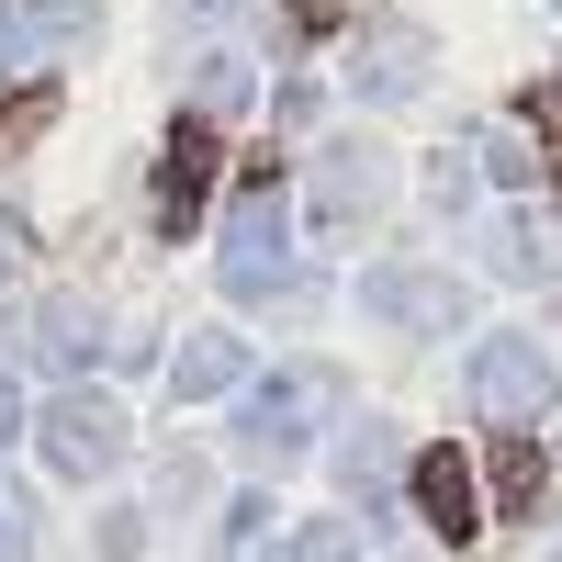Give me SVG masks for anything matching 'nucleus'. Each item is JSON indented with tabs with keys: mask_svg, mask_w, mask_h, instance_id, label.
<instances>
[{
	"mask_svg": "<svg viewBox=\"0 0 562 562\" xmlns=\"http://www.w3.org/2000/svg\"><path fill=\"white\" fill-rule=\"evenodd\" d=\"M551 360L529 349V338H484L473 349V405H484V428H506V439H529L540 416H551Z\"/></svg>",
	"mask_w": 562,
	"mask_h": 562,
	"instance_id": "obj_1",
	"label": "nucleus"
},
{
	"mask_svg": "<svg viewBox=\"0 0 562 562\" xmlns=\"http://www.w3.org/2000/svg\"><path fill=\"white\" fill-rule=\"evenodd\" d=\"M45 461H57L68 484L113 473V461H124V416H113V394H57V405H45Z\"/></svg>",
	"mask_w": 562,
	"mask_h": 562,
	"instance_id": "obj_2",
	"label": "nucleus"
},
{
	"mask_svg": "<svg viewBox=\"0 0 562 562\" xmlns=\"http://www.w3.org/2000/svg\"><path fill=\"white\" fill-rule=\"evenodd\" d=\"M214 169H225V147H214V113H180L169 158H158V225H169V237H192V225H203V203H214Z\"/></svg>",
	"mask_w": 562,
	"mask_h": 562,
	"instance_id": "obj_3",
	"label": "nucleus"
},
{
	"mask_svg": "<svg viewBox=\"0 0 562 562\" xmlns=\"http://www.w3.org/2000/svg\"><path fill=\"white\" fill-rule=\"evenodd\" d=\"M281 281V180H248L237 214H225V293H270Z\"/></svg>",
	"mask_w": 562,
	"mask_h": 562,
	"instance_id": "obj_4",
	"label": "nucleus"
},
{
	"mask_svg": "<svg viewBox=\"0 0 562 562\" xmlns=\"http://www.w3.org/2000/svg\"><path fill=\"white\" fill-rule=\"evenodd\" d=\"M90 45V0H12L0 12V79H23L34 57H79Z\"/></svg>",
	"mask_w": 562,
	"mask_h": 562,
	"instance_id": "obj_5",
	"label": "nucleus"
},
{
	"mask_svg": "<svg viewBox=\"0 0 562 562\" xmlns=\"http://www.w3.org/2000/svg\"><path fill=\"white\" fill-rule=\"evenodd\" d=\"M405 484H416V518H428L439 540H473V529H484V484H473V461H461V450H416Z\"/></svg>",
	"mask_w": 562,
	"mask_h": 562,
	"instance_id": "obj_6",
	"label": "nucleus"
},
{
	"mask_svg": "<svg viewBox=\"0 0 562 562\" xmlns=\"http://www.w3.org/2000/svg\"><path fill=\"white\" fill-rule=\"evenodd\" d=\"M304 416H315V383H304V371H281V383H248L237 439H248L259 461H293V450H304Z\"/></svg>",
	"mask_w": 562,
	"mask_h": 562,
	"instance_id": "obj_7",
	"label": "nucleus"
},
{
	"mask_svg": "<svg viewBox=\"0 0 562 562\" xmlns=\"http://www.w3.org/2000/svg\"><path fill=\"white\" fill-rule=\"evenodd\" d=\"M360 315H383V326H450L461 315V281H439V270H371L360 281Z\"/></svg>",
	"mask_w": 562,
	"mask_h": 562,
	"instance_id": "obj_8",
	"label": "nucleus"
},
{
	"mask_svg": "<svg viewBox=\"0 0 562 562\" xmlns=\"http://www.w3.org/2000/svg\"><path fill=\"white\" fill-rule=\"evenodd\" d=\"M371 203H383V158H371V147H349V135H338V147L315 158V225H360Z\"/></svg>",
	"mask_w": 562,
	"mask_h": 562,
	"instance_id": "obj_9",
	"label": "nucleus"
},
{
	"mask_svg": "<svg viewBox=\"0 0 562 562\" xmlns=\"http://www.w3.org/2000/svg\"><path fill=\"white\" fill-rule=\"evenodd\" d=\"M416 79H428V34H416V23H371L360 34V90H371V102H405Z\"/></svg>",
	"mask_w": 562,
	"mask_h": 562,
	"instance_id": "obj_10",
	"label": "nucleus"
},
{
	"mask_svg": "<svg viewBox=\"0 0 562 562\" xmlns=\"http://www.w3.org/2000/svg\"><path fill=\"white\" fill-rule=\"evenodd\" d=\"M237 383H248V349L237 338H192V349L169 360V394L180 405H214V394H237Z\"/></svg>",
	"mask_w": 562,
	"mask_h": 562,
	"instance_id": "obj_11",
	"label": "nucleus"
},
{
	"mask_svg": "<svg viewBox=\"0 0 562 562\" xmlns=\"http://www.w3.org/2000/svg\"><path fill=\"white\" fill-rule=\"evenodd\" d=\"M495 506H506V518L540 506V439H495Z\"/></svg>",
	"mask_w": 562,
	"mask_h": 562,
	"instance_id": "obj_12",
	"label": "nucleus"
},
{
	"mask_svg": "<svg viewBox=\"0 0 562 562\" xmlns=\"http://www.w3.org/2000/svg\"><path fill=\"white\" fill-rule=\"evenodd\" d=\"M45 124H57V90H23V102H0V158H23Z\"/></svg>",
	"mask_w": 562,
	"mask_h": 562,
	"instance_id": "obj_13",
	"label": "nucleus"
},
{
	"mask_svg": "<svg viewBox=\"0 0 562 562\" xmlns=\"http://www.w3.org/2000/svg\"><path fill=\"white\" fill-rule=\"evenodd\" d=\"M349 551H360V529H349V518H326V529H304L281 562H349Z\"/></svg>",
	"mask_w": 562,
	"mask_h": 562,
	"instance_id": "obj_14",
	"label": "nucleus"
},
{
	"mask_svg": "<svg viewBox=\"0 0 562 562\" xmlns=\"http://www.w3.org/2000/svg\"><path fill=\"white\" fill-rule=\"evenodd\" d=\"M225 102H248V57H203V113H225Z\"/></svg>",
	"mask_w": 562,
	"mask_h": 562,
	"instance_id": "obj_15",
	"label": "nucleus"
},
{
	"mask_svg": "<svg viewBox=\"0 0 562 562\" xmlns=\"http://www.w3.org/2000/svg\"><path fill=\"white\" fill-rule=\"evenodd\" d=\"M529 124H540V135H551V147H562V68H551V79L529 90Z\"/></svg>",
	"mask_w": 562,
	"mask_h": 562,
	"instance_id": "obj_16",
	"label": "nucleus"
},
{
	"mask_svg": "<svg viewBox=\"0 0 562 562\" xmlns=\"http://www.w3.org/2000/svg\"><path fill=\"white\" fill-rule=\"evenodd\" d=\"M12 259H23V225H12V214H0V281H12Z\"/></svg>",
	"mask_w": 562,
	"mask_h": 562,
	"instance_id": "obj_17",
	"label": "nucleus"
},
{
	"mask_svg": "<svg viewBox=\"0 0 562 562\" xmlns=\"http://www.w3.org/2000/svg\"><path fill=\"white\" fill-rule=\"evenodd\" d=\"M0 439H23V394L12 383H0Z\"/></svg>",
	"mask_w": 562,
	"mask_h": 562,
	"instance_id": "obj_18",
	"label": "nucleus"
},
{
	"mask_svg": "<svg viewBox=\"0 0 562 562\" xmlns=\"http://www.w3.org/2000/svg\"><path fill=\"white\" fill-rule=\"evenodd\" d=\"M0 562H23V518H12V506H0Z\"/></svg>",
	"mask_w": 562,
	"mask_h": 562,
	"instance_id": "obj_19",
	"label": "nucleus"
},
{
	"mask_svg": "<svg viewBox=\"0 0 562 562\" xmlns=\"http://www.w3.org/2000/svg\"><path fill=\"white\" fill-rule=\"evenodd\" d=\"M180 12H225V0H180Z\"/></svg>",
	"mask_w": 562,
	"mask_h": 562,
	"instance_id": "obj_20",
	"label": "nucleus"
},
{
	"mask_svg": "<svg viewBox=\"0 0 562 562\" xmlns=\"http://www.w3.org/2000/svg\"><path fill=\"white\" fill-rule=\"evenodd\" d=\"M551 562H562V540H551Z\"/></svg>",
	"mask_w": 562,
	"mask_h": 562,
	"instance_id": "obj_21",
	"label": "nucleus"
}]
</instances>
